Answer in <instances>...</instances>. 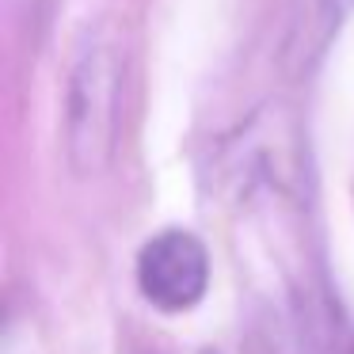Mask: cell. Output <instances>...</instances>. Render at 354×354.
I'll return each mask as SVG.
<instances>
[{"label":"cell","instance_id":"cell-1","mask_svg":"<svg viewBox=\"0 0 354 354\" xmlns=\"http://www.w3.org/2000/svg\"><path fill=\"white\" fill-rule=\"evenodd\" d=\"M118 62L111 46H92L69 80V156L80 171L100 168L115 145Z\"/></svg>","mask_w":354,"mask_h":354},{"label":"cell","instance_id":"cell-2","mask_svg":"<svg viewBox=\"0 0 354 354\" xmlns=\"http://www.w3.org/2000/svg\"><path fill=\"white\" fill-rule=\"evenodd\" d=\"M138 286L149 305L164 313H187L209 286V259L194 232L164 229L138 252Z\"/></svg>","mask_w":354,"mask_h":354}]
</instances>
